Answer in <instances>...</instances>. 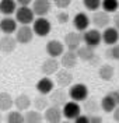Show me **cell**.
Instances as JSON below:
<instances>
[{"label":"cell","mask_w":119,"mask_h":123,"mask_svg":"<svg viewBox=\"0 0 119 123\" xmlns=\"http://www.w3.org/2000/svg\"><path fill=\"white\" fill-rule=\"evenodd\" d=\"M101 35H102V42L104 43H106V45H109V46L116 45L118 41H119V31L115 30L113 27H108V28H105Z\"/></svg>","instance_id":"2e32d148"},{"label":"cell","mask_w":119,"mask_h":123,"mask_svg":"<svg viewBox=\"0 0 119 123\" xmlns=\"http://www.w3.org/2000/svg\"><path fill=\"white\" fill-rule=\"evenodd\" d=\"M32 24H34V25H32L34 34L38 35V37H41V38L49 35V32H50V30H52V24H50V21H49L48 18H45V17H39V18L34 20Z\"/></svg>","instance_id":"3957f363"},{"label":"cell","mask_w":119,"mask_h":123,"mask_svg":"<svg viewBox=\"0 0 119 123\" xmlns=\"http://www.w3.org/2000/svg\"><path fill=\"white\" fill-rule=\"evenodd\" d=\"M62 115L66 120H74L77 119L80 115H81V106H80L77 102H73V101H69L63 108H62Z\"/></svg>","instance_id":"5b68a950"},{"label":"cell","mask_w":119,"mask_h":123,"mask_svg":"<svg viewBox=\"0 0 119 123\" xmlns=\"http://www.w3.org/2000/svg\"><path fill=\"white\" fill-rule=\"evenodd\" d=\"M108 95L116 102V105L119 106V94H118V91H116V90H115V91H111V92H108Z\"/></svg>","instance_id":"f35d334b"},{"label":"cell","mask_w":119,"mask_h":123,"mask_svg":"<svg viewBox=\"0 0 119 123\" xmlns=\"http://www.w3.org/2000/svg\"><path fill=\"white\" fill-rule=\"evenodd\" d=\"M69 98L73 102H77V104L80 101H86L88 98V87L83 83L73 84L69 90Z\"/></svg>","instance_id":"6da1fadb"},{"label":"cell","mask_w":119,"mask_h":123,"mask_svg":"<svg viewBox=\"0 0 119 123\" xmlns=\"http://www.w3.org/2000/svg\"><path fill=\"white\" fill-rule=\"evenodd\" d=\"M34 38V31L30 25H21L20 28H17L16 31V41L17 43H30Z\"/></svg>","instance_id":"30bf717a"},{"label":"cell","mask_w":119,"mask_h":123,"mask_svg":"<svg viewBox=\"0 0 119 123\" xmlns=\"http://www.w3.org/2000/svg\"><path fill=\"white\" fill-rule=\"evenodd\" d=\"M46 53L52 59H57L59 56L64 53V45L63 42L57 41V39H50L46 43Z\"/></svg>","instance_id":"8fae6325"},{"label":"cell","mask_w":119,"mask_h":123,"mask_svg":"<svg viewBox=\"0 0 119 123\" xmlns=\"http://www.w3.org/2000/svg\"><path fill=\"white\" fill-rule=\"evenodd\" d=\"M81 42H83V37L80 35L79 32L70 31V32H67L66 37H64V43L63 45L67 48V50L76 52L80 46H81Z\"/></svg>","instance_id":"8992f818"},{"label":"cell","mask_w":119,"mask_h":123,"mask_svg":"<svg viewBox=\"0 0 119 123\" xmlns=\"http://www.w3.org/2000/svg\"><path fill=\"white\" fill-rule=\"evenodd\" d=\"M55 81H56V84L59 85V88H66V87L71 85V83H73V74L69 70L62 69L56 73Z\"/></svg>","instance_id":"5bb4252c"},{"label":"cell","mask_w":119,"mask_h":123,"mask_svg":"<svg viewBox=\"0 0 119 123\" xmlns=\"http://www.w3.org/2000/svg\"><path fill=\"white\" fill-rule=\"evenodd\" d=\"M44 122V115L32 109V111H27L24 113V123H42Z\"/></svg>","instance_id":"484cf974"},{"label":"cell","mask_w":119,"mask_h":123,"mask_svg":"<svg viewBox=\"0 0 119 123\" xmlns=\"http://www.w3.org/2000/svg\"><path fill=\"white\" fill-rule=\"evenodd\" d=\"M6 120L7 123H24V115L18 111H11L8 112Z\"/></svg>","instance_id":"4dcf8cb0"},{"label":"cell","mask_w":119,"mask_h":123,"mask_svg":"<svg viewBox=\"0 0 119 123\" xmlns=\"http://www.w3.org/2000/svg\"><path fill=\"white\" fill-rule=\"evenodd\" d=\"M90 17L86 13H77V14L73 17V27L79 32H86L90 27Z\"/></svg>","instance_id":"4fadbf2b"},{"label":"cell","mask_w":119,"mask_h":123,"mask_svg":"<svg viewBox=\"0 0 119 123\" xmlns=\"http://www.w3.org/2000/svg\"><path fill=\"white\" fill-rule=\"evenodd\" d=\"M14 105V99L8 92H0V112H7Z\"/></svg>","instance_id":"d4e9b609"},{"label":"cell","mask_w":119,"mask_h":123,"mask_svg":"<svg viewBox=\"0 0 119 123\" xmlns=\"http://www.w3.org/2000/svg\"><path fill=\"white\" fill-rule=\"evenodd\" d=\"M17 48V41L11 35H4L3 38H0V50L4 53H11L14 52Z\"/></svg>","instance_id":"d6986e66"},{"label":"cell","mask_w":119,"mask_h":123,"mask_svg":"<svg viewBox=\"0 0 119 123\" xmlns=\"http://www.w3.org/2000/svg\"><path fill=\"white\" fill-rule=\"evenodd\" d=\"M112 116H113V120L116 123H119V106L115 108V111L112 112Z\"/></svg>","instance_id":"60d3db41"},{"label":"cell","mask_w":119,"mask_h":123,"mask_svg":"<svg viewBox=\"0 0 119 123\" xmlns=\"http://www.w3.org/2000/svg\"><path fill=\"white\" fill-rule=\"evenodd\" d=\"M77 60H79L77 53L67 50V52H64V53L60 56V66L66 70H70L77 64Z\"/></svg>","instance_id":"e0dca14e"},{"label":"cell","mask_w":119,"mask_h":123,"mask_svg":"<svg viewBox=\"0 0 119 123\" xmlns=\"http://www.w3.org/2000/svg\"><path fill=\"white\" fill-rule=\"evenodd\" d=\"M52 8V3L49 0H34L31 3V10L34 15L39 17H45V15L50 11Z\"/></svg>","instance_id":"ba28073f"},{"label":"cell","mask_w":119,"mask_h":123,"mask_svg":"<svg viewBox=\"0 0 119 123\" xmlns=\"http://www.w3.org/2000/svg\"><path fill=\"white\" fill-rule=\"evenodd\" d=\"M59 67H60V62L57 59H52V57H48L42 62V66H41V71L45 74V77L52 76V74H56L59 71Z\"/></svg>","instance_id":"7c38bea8"},{"label":"cell","mask_w":119,"mask_h":123,"mask_svg":"<svg viewBox=\"0 0 119 123\" xmlns=\"http://www.w3.org/2000/svg\"><path fill=\"white\" fill-rule=\"evenodd\" d=\"M101 7H102V11L105 13H115L119 8V1L118 0H104L101 3Z\"/></svg>","instance_id":"f546056e"},{"label":"cell","mask_w":119,"mask_h":123,"mask_svg":"<svg viewBox=\"0 0 119 123\" xmlns=\"http://www.w3.org/2000/svg\"><path fill=\"white\" fill-rule=\"evenodd\" d=\"M1 120H3V116H1V112H0V123H1Z\"/></svg>","instance_id":"7bdbcfd3"},{"label":"cell","mask_w":119,"mask_h":123,"mask_svg":"<svg viewBox=\"0 0 119 123\" xmlns=\"http://www.w3.org/2000/svg\"><path fill=\"white\" fill-rule=\"evenodd\" d=\"M106 57H109V59H113V60H118L119 62V43L111 46V48L106 50Z\"/></svg>","instance_id":"d6a6232c"},{"label":"cell","mask_w":119,"mask_h":123,"mask_svg":"<svg viewBox=\"0 0 119 123\" xmlns=\"http://www.w3.org/2000/svg\"><path fill=\"white\" fill-rule=\"evenodd\" d=\"M113 28L119 31V13H116L113 17Z\"/></svg>","instance_id":"ab89813d"},{"label":"cell","mask_w":119,"mask_h":123,"mask_svg":"<svg viewBox=\"0 0 119 123\" xmlns=\"http://www.w3.org/2000/svg\"><path fill=\"white\" fill-rule=\"evenodd\" d=\"M83 42H84V45L88 46V48H91V49H95L97 46L101 43V41H102V35H101V32L98 30H87L83 35Z\"/></svg>","instance_id":"277c9868"},{"label":"cell","mask_w":119,"mask_h":123,"mask_svg":"<svg viewBox=\"0 0 119 123\" xmlns=\"http://www.w3.org/2000/svg\"><path fill=\"white\" fill-rule=\"evenodd\" d=\"M60 123H73V122H69V120H62Z\"/></svg>","instance_id":"b9f144b4"},{"label":"cell","mask_w":119,"mask_h":123,"mask_svg":"<svg viewBox=\"0 0 119 123\" xmlns=\"http://www.w3.org/2000/svg\"><path fill=\"white\" fill-rule=\"evenodd\" d=\"M37 90L39 92V95H49L50 92L55 90V83L49 78V77H44L37 83Z\"/></svg>","instance_id":"ac0fdd59"},{"label":"cell","mask_w":119,"mask_h":123,"mask_svg":"<svg viewBox=\"0 0 119 123\" xmlns=\"http://www.w3.org/2000/svg\"><path fill=\"white\" fill-rule=\"evenodd\" d=\"M31 105H32V99L27 94H20L16 99H14V106L17 108L18 112H21V111H24V112L30 111V106Z\"/></svg>","instance_id":"44dd1931"},{"label":"cell","mask_w":119,"mask_h":123,"mask_svg":"<svg viewBox=\"0 0 119 123\" xmlns=\"http://www.w3.org/2000/svg\"><path fill=\"white\" fill-rule=\"evenodd\" d=\"M100 106H101V109H102L104 112H106V113H112V112L115 111V108L118 106V105H116V102H115V101L112 99L108 94H106L102 99H101V102H100Z\"/></svg>","instance_id":"83f0119b"},{"label":"cell","mask_w":119,"mask_h":123,"mask_svg":"<svg viewBox=\"0 0 119 123\" xmlns=\"http://www.w3.org/2000/svg\"><path fill=\"white\" fill-rule=\"evenodd\" d=\"M73 123H90L88 122V116L87 115H80L77 119H74Z\"/></svg>","instance_id":"74e56055"},{"label":"cell","mask_w":119,"mask_h":123,"mask_svg":"<svg viewBox=\"0 0 119 123\" xmlns=\"http://www.w3.org/2000/svg\"><path fill=\"white\" fill-rule=\"evenodd\" d=\"M76 53H77L79 59H81V60H84V62H94L97 59L94 49H91V48H88L86 45L80 46L79 49L76 50Z\"/></svg>","instance_id":"603a6c76"},{"label":"cell","mask_w":119,"mask_h":123,"mask_svg":"<svg viewBox=\"0 0 119 123\" xmlns=\"http://www.w3.org/2000/svg\"><path fill=\"white\" fill-rule=\"evenodd\" d=\"M62 117V109L56 106H49L44 113V119L46 120V123H60Z\"/></svg>","instance_id":"9a60e30c"},{"label":"cell","mask_w":119,"mask_h":123,"mask_svg":"<svg viewBox=\"0 0 119 123\" xmlns=\"http://www.w3.org/2000/svg\"><path fill=\"white\" fill-rule=\"evenodd\" d=\"M116 91H118V94H119V88H118V90H116Z\"/></svg>","instance_id":"ee69618b"},{"label":"cell","mask_w":119,"mask_h":123,"mask_svg":"<svg viewBox=\"0 0 119 123\" xmlns=\"http://www.w3.org/2000/svg\"><path fill=\"white\" fill-rule=\"evenodd\" d=\"M83 109H84V112H87V116H91V115H98L97 112L101 109V106H100V102L97 101V98L90 97L84 101Z\"/></svg>","instance_id":"7402d4cb"},{"label":"cell","mask_w":119,"mask_h":123,"mask_svg":"<svg viewBox=\"0 0 119 123\" xmlns=\"http://www.w3.org/2000/svg\"><path fill=\"white\" fill-rule=\"evenodd\" d=\"M91 23L95 25V30H105L111 24V15L105 11H95L91 17Z\"/></svg>","instance_id":"52a82bcc"},{"label":"cell","mask_w":119,"mask_h":123,"mask_svg":"<svg viewBox=\"0 0 119 123\" xmlns=\"http://www.w3.org/2000/svg\"><path fill=\"white\" fill-rule=\"evenodd\" d=\"M17 21L16 18H11V17H4L0 20V30L1 32H4L6 35H10L13 32L17 31Z\"/></svg>","instance_id":"ffe728a7"},{"label":"cell","mask_w":119,"mask_h":123,"mask_svg":"<svg viewBox=\"0 0 119 123\" xmlns=\"http://www.w3.org/2000/svg\"><path fill=\"white\" fill-rule=\"evenodd\" d=\"M84 7L90 11H98L101 7V1L100 0H84Z\"/></svg>","instance_id":"1f68e13d"},{"label":"cell","mask_w":119,"mask_h":123,"mask_svg":"<svg viewBox=\"0 0 119 123\" xmlns=\"http://www.w3.org/2000/svg\"><path fill=\"white\" fill-rule=\"evenodd\" d=\"M49 104L50 106H56V108H62L69 102V94L64 91L63 88H57L49 94Z\"/></svg>","instance_id":"7a4b0ae2"},{"label":"cell","mask_w":119,"mask_h":123,"mask_svg":"<svg viewBox=\"0 0 119 123\" xmlns=\"http://www.w3.org/2000/svg\"><path fill=\"white\" fill-rule=\"evenodd\" d=\"M17 10V3L14 0H1L0 1V13L6 17H10Z\"/></svg>","instance_id":"cb8c5ba5"},{"label":"cell","mask_w":119,"mask_h":123,"mask_svg":"<svg viewBox=\"0 0 119 123\" xmlns=\"http://www.w3.org/2000/svg\"><path fill=\"white\" fill-rule=\"evenodd\" d=\"M31 0H18L17 1V7H31Z\"/></svg>","instance_id":"8d00e7d4"},{"label":"cell","mask_w":119,"mask_h":123,"mask_svg":"<svg viewBox=\"0 0 119 123\" xmlns=\"http://www.w3.org/2000/svg\"><path fill=\"white\" fill-rule=\"evenodd\" d=\"M55 6L60 10H64L70 6V0H56L55 1Z\"/></svg>","instance_id":"e575fe53"},{"label":"cell","mask_w":119,"mask_h":123,"mask_svg":"<svg viewBox=\"0 0 119 123\" xmlns=\"http://www.w3.org/2000/svg\"><path fill=\"white\" fill-rule=\"evenodd\" d=\"M88 122L90 123H102V117L100 115H91V116H88Z\"/></svg>","instance_id":"d590c367"},{"label":"cell","mask_w":119,"mask_h":123,"mask_svg":"<svg viewBox=\"0 0 119 123\" xmlns=\"http://www.w3.org/2000/svg\"><path fill=\"white\" fill-rule=\"evenodd\" d=\"M56 20H57V23L59 24H67L69 23V20H70V17H69V14L66 13V11H59L57 14H56Z\"/></svg>","instance_id":"836d02e7"},{"label":"cell","mask_w":119,"mask_h":123,"mask_svg":"<svg viewBox=\"0 0 119 123\" xmlns=\"http://www.w3.org/2000/svg\"><path fill=\"white\" fill-rule=\"evenodd\" d=\"M16 21L21 25H30L34 23V13L31 7H17L16 10Z\"/></svg>","instance_id":"9c48e42d"},{"label":"cell","mask_w":119,"mask_h":123,"mask_svg":"<svg viewBox=\"0 0 119 123\" xmlns=\"http://www.w3.org/2000/svg\"><path fill=\"white\" fill-rule=\"evenodd\" d=\"M113 74H115V70H113V67L111 64H102L98 69V76L104 81H111L113 78Z\"/></svg>","instance_id":"4316f807"},{"label":"cell","mask_w":119,"mask_h":123,"mask_svg":"<svg viewBox=\"0 0 119 123\" xmlns=\"http://www.w3.org/2000/svg\"><path fill=\"white\" fill-rule=\"evenodd\" d=\"M32 104H34V108H35V111H46L48 108L50 106V104H49V99H48L45 95H38V97H35L34 101H32Z\"/></svg>","instance_id":"f1b7e54d"}]
</instances>
